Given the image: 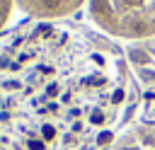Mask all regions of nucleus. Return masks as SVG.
<instances>
[{
  "label": "nucleus",
  "mask_w": 155,
  "mask_h": 150,
  "mask_svg": "<svg viewBox=\"0 0 155 150\" xmlns=\"http://www.w3.org/2000/svg\"><path fill=\"white\" fill-rule=\"evenodd\" d=\"M12 7H15V0H0V29H2V27H5V22L10 19Z\"/></svg>",
  "instance_id": "20e7f679"
},
{
  "label": "nucleus",
  "mask_w": 155,
  "mask_h": 150,
  "mask_svg": "<svg viewBox=\"0 0 155 150\" xmlns=\"http://www.w3.org/2000/svg\"><path fill=\"white\" fill-rule=\"evenodd\" d=\"M87 7L97 29L109 36L155 39V0H87Z\"/></svg>",
  "instance_id": "f03ea898"
},
{
  "label": "nucleus",
  "mask_w": 155,
  "mask_h": 150,
  "mask_svg": "<svg viewBox=\"0 0 155 150\" xmlns=\"http://www.w3.org/2000/svg\"><path fill=\"white\" fill-rule=\"evenodd\" d=\"M138 104L126 53L80 24L41 19L0 34V150H97Z\"/></svg>",
  "instance_id": "f257e3e1"
},
{
  "label": "nucleus",
  "mask_w": 155,
  "mask_h": 150,
  "mask_svg": "<svg viewBox=\"0 0 155 150\" xmlns=\"http://www.w3.org/2000/svg\"><path fill=\"white\" fill-rule=\"evenodd\" d=\"M15 2L36 19H61L75 12L85 0H15Z\"/></svg>",
  "instance_id": "7ed1b4c3"
}]
</instances>
